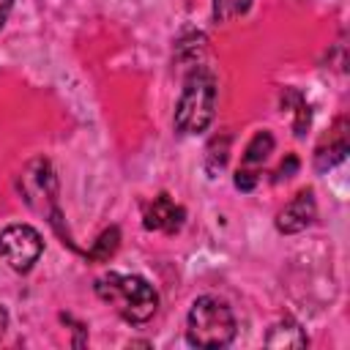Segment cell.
<instances>
[{
	"label": "cell",
	"instance_id": "obj_8",
	"mask_svg": "<svg viewBox=\"0 0 350 350\" xmlns=\"http://www.w3.org/2000/svg\"><path fill=\"white\" fill-rule=\"evenodd\" d=\"M265 345L268 347H306L309 345V336L304 334V328L295 320H279L268 331Z\"/></svg>",
	"mask_w": 350,
	"mask_h": 350
},
{
	"label": "cell",
	"instance_id": "obj_6",
	"mask_svg": "<svg viewBox=\"0 0 350 350\" xmlns=\"http://www.w3.org/2000/svg\"><path fill=\"white\" fill-rule=\"evenodd\" d=\"M183 219H186V211L170 194L153 197V202L142 213L145 230H153V232H178L180 224H183Z\"/></svg>",
	"mask_w": 350,
	"mask_h": 350
},
{
	"label": "cell",
	"instance_id": "obj_4",
	"mask_svg": "<svg viewBox=\"0 0 350 350\" xmlns=\"http://www.w3.org/2000/svg\"><path fill=\"white\" fill-rule=\"evenodd\" d=\"M44 252V238L30 224H8L0 230V260L16 271L27 273Z\"/></svg>",
	"mask_w": 350,
	"mask_h": 350
},
{
	"label": "cell",
	"instance_id": "obj_2",
	"mask_svg": "<svg viewBox=\"0 0 350 350\" xmlns=\"http://www.w3.org/2000/svg\"><path fill=\"white\" fill-rule=\"evenodd\" d=\"M216 98H219V85L213 71L205 66L191 68L175 107V129L180 134H202L213 123Z\"/></svg>",
	"mask_w": 350,
	"mask_h": 350
},
{
	"label": "cell",
	"instance_id": "obj_3",
	"mask_svg": "<svg viewBox=\"0 0 350 350\" xmlns=\"http://www.w3.org/2000/svg\"><path fill=\"white\" fill-rule=\"evenodd\" d=\"M235 314L219 295H200L186 314V339L194 347H224L235 339Z\"/></svg>",
	"mask_w": 350,
	"mask_h": 350
},
{
	"label": "cell",
	"instance_id": "obj_1",
	"mask_svg": "<svg viewBox=\"0 0 350 350\" xmlns=\"http://www.w3.org/2000/svg\"><path fill=\"white\" fill-rule=\"evenodd\" d=\"M93 287H96V295L104 304L115 306V312L126 323H134V325L148 323L159 309V293L145 276L109 271V273L98 276Z\"/></svg>",
	"mask_w": 350,
	"mask_h": 350
},
{
	"label": "cell",
	"instance_id": "obj_9",
	"mask_svg": "<svg viewBox=\"0 0 350 350\" xmlns=\"http://www.w3.org/2000/svg\"><path fill=\"white\" fill-rule=\"evenodd\" d=\"M273 150V137H271V131H257L254 137H252V142L246 145V150H243V170H252V172H257V167H262V161L268 159V153Z\"/></svg>",
	"mask_w": 350,
	"mask_h": 350
},
{
	"label": "cell",
	"instance_id": "obj_11",
	"mask_svg": "<svg viewBox=\"0 0 350 350\" xmlns=\"http://www.w3.org/2000/svg\"><path fill=\"white\" fill-rule=\"evenodd\" d=\"M118 243H120V232H118V227H109V230H104V232L98 235V241L90 246L88 257L96 260V262H104V260H109V257L115 254Z\"/></svg>",
	"mask_w": 350,
	"mask_h": 350
},
{
	"label": "cell",
	"instance_id": "obj_7",
	"mask_svg": "<svg viewBox=\"0 0 350 350\" xmlns=\"http://www.w3.org/2000/svg\"><path fill=\"white\" fill-rule=\"evenodd\" d=\"M345 153H347V120L339 118L336 126L328 131V139H323V145L317 148V153H314V167H317L320 172H325V170H331L334 164H339V161L345 159Z\"/></svg>",
	"mask_w": 350,
	"mask_h": 350
},
{
	"label": "cell",
	"instance_id": "obj_14",
	"mask_svg": "<svg viewBox=\"0 0 350 350\" xmlns=\"http://www.w3.org/2000/svg\"><path fill=\"white\" fill-rule=\"evenodd\" d=\"M5 328H8V312L0 306V339H3V334H5Z\"/></svg>",
	"mask_w": 350,
	"mask_h": 350
},
{
	"label": "cell",
	"instance_id": "obj_10",
	"mask_svg": "<svg viewBox=\"0 0 350 350\" xmlns=\"http://www.w3.org/2000/svg\"><path fill=\"white\" fill-rule=\"evenodd\" d=\"M282 107H293V109H290V112L295 115L293 129H295V134L301 137V134L309 129V104H306V98H304L295 88H284V93H282Z\"/></svg>",
	"mask_w": 350,
	"mask_h": 350
},
{
	"label": "cell",
	"instance_id": "obj_13",
	"mask_svg": "<svg viewBox=\"0 0 350 350\" xmlns=\"http://www.w3.org/2000/svg\"><path fill=\"white\" fill-rule=\"evenodd\" d=\"M11 8H14V0H0V27L5 25V19H8Z\"/></svg>",
	"mask_w": 350,
	"mask_h": 350
},
{
	"label": "cell",
	"instance_id": "obj_5",
	"mask_svg": "<svg viewBox=\"0 0 350 350\" xmlns=\"http://www.w3.org/2000/svg\"><path fill=\"white\" fill-rule=\"evenodd\" d=\"M314 216H317L314 191H312V189H304V191H298V194L276 213V230H279V232H287V235L301 232V230H306V227L314 221Z\"/></svg>",
	"mask_w": 350,
	"mask_h": 350
},
{
	"label": "cell",
	"instance_id": "obj_12",
	"mask_svg": "<svg viewBox=\"0 0 350 350\" xmlns=\"http://www.w3.org/2000/svg\"><path fill=\"white\" fill-rule=\"evenodd\" d=\"M254 0H213V19L216 22H232L243 16L252 8Z\"/></svg>",
	"mask_w": 350,
	"mask_h": 350
}]
</instances>
